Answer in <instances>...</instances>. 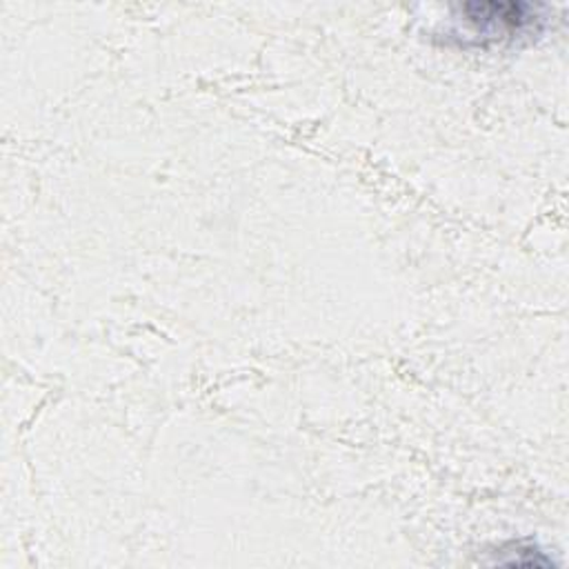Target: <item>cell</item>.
<instances>
[{"label":"cell","mask_w":569,"mask_h":569,"mask_svg":"<svg viewBox=\"0 0 569 569\" xmlns=\"http://www.w3.org/2000/svg\"><path fill=\"white\" fill-rule=\"evenodd\" d=\"M458 20L467 22L471 36L485 40H500L538 31L542 18L538 7L522 2H465L456 7Z\"/></svg>","instance_id":"cell-1"}]
</instances>
